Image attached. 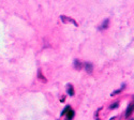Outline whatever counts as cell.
I'll use <instances>...</instances> for the list:
<instances>
[{
	"instance_id": "obj_3",
	"label": "cell",
	"mask_w": 134,
	"mask_h": 120,
	"mask_svg": "<svg viewBox=\"0 0 134 120\" xmlns=\"http://www.w3.org/2000/svg\"><path fill=\"white\" fill-rule=\"evenodd\" d=\"M74 67H75L76 70H81L82 67H83V64H82V62H81L79 59H75V61H74Z\"/></svg>"
},
{
	"instance_id": "obj_10",
	"label": "cell",
	"mask_w": 134,
	"mask_h": 120,
	"mask_svg": "<svg viewBox=\"0 0 134 120\" xmlns=\"http://www.w3.org/2000/svg\"><path fill=\"white\" fill-rule=\"evenodd\" d=\"M118 105H119V103H118V102H115L114 104L110 105V108H111V110H114V108H117V107H118Z\"/></svg>"
},
{
	"instance_id": "obj_12",
	"label": "cell",
	"mask_w": 134,
	"mask_h": 120,
	"mask_svg": "<svg viewBox=\"0 0 134 120\" xmlns=\"http://www.w3.org/2000/svg\"><path fill=\"white\" fill-rule=\"evenodd\" d=\"M117 119H118V117H114V118H111L110 120H117Z\"/></svg>"
},
{
	"instance_id": "obj_4",
	"label": "cell",
	"mask_w": 134,
	"mask_h": 120,
	"mask_svg": "<svg viewBox=\"0 0 134 120\" xmlns=\"http://www.w3.org/2000/svg\"><path fill=\"white\" fill-rule=\"evenodd\" d=\"M132 113H133V104L131 103V104H130V106L128 107V110H127V113H126V117H127V118H129V117L132 115Z\"/></svg>"
},
{
	"instance_id": "obj_9",
	"label": "cell",
	"mask_w": 134,
	"mask_h": 120,
	"mask_svg": "<svg viewBox=\"0 0 134 120\" xmlns=\"http://www.w3.org/2000/svg\"><path fill=\"white\" fill-rule=\"evenodd\" d=\"M124 88H125V87H122V88H121V89H119V90H117V91H114V92H111V94H110V95H111V96H113V95H116V94L120 93V92L122 91V89H124Z\"/></svg>"
},
{
	"instance_id": "obj_5",
	"label": "cell",
	"mask_w": 134,
	"mask_h": 120,
	"mask_svg": "<svg viewBox=\"0 0 134 120\" xmlns=\"http://www.w3.org/2000/svg\"><path fill=\"white\" fill-rule=\"evenodd\" d=\"M85 68H86V71L88 73H92V64L91 63H86L85 64Z\"/></svg>"
},
{
	"instance_id": "obj_11",
	"label": "cell",
	"mask_w": 134,
	"mask_h": 120,
	"mask_svg": "<svg viewBox=\"0 0 134 120\" xmlns=\"http://www.w3.org/2000/svg\"><path fill=\"white\" fill-rule=\"evenodd\" d=\"M39 78H40V79H41L42 82H45V81H46L45 78H44V76H43V75L41 74V71H39Z\"/></svg>"
},
{
	"instance_id": "obj_13",
	"label": "cell",
	"mask_w": 134,
	"mask_h": 120,
	"mask_svg": "<svg viewBox=\"0 0 134 120\" xmlns=\"http://www.w3.org/2000/svg\"><path fill=\"white\" fill-rule=\"evenodd\" d=\"M96 120H100V119H99V118H97V119H96Z\"/></svg>"
},
{
	"instance_id": "obj_2",
	"label": "cell",
	"mask_w": 134,
	"mask_h": 120,
	"mask_svg": "<svg viewBox=\"0 0 134 120\" xmlns=\"http://www.w3.org/2000/svg\"><path fill=\"white\" fill-rule=\"evenodd\" d=\"M73 117H74V112H73L72 108L70 107V110L66 112V120H72Z\"/></svg>"
},
{
	"instance_id": "obj_1",
	"label": "cell",
	"mask_w": 134,
	"mask_h": 120,
	"mask_svg": "<svg viewBox=\"0 0 134 120\" xmlns=\"http://www.w3.org/2000/svg\"><path fill=\"white\" fill-rule=\"evenodd\" d=\"M60 18H61V20L63 21V23H73L74 26H79L76 21H75L74 19H72V18H69V17H66V16H64V15H61Z\"/></svg>"
},
{
	"instance_id": "obj_7",
	"label": "cell",
	"mask_w": 134,
	"mask_h": 120,
	"mask_svg": "<svg viewBox=\"0 0 134 120\" xmlns=\"http://www.w3.org/2000/svg\"><path fill=\"white\" fill-rule=\"evenodd\" d=\"M108 23H109V20H108V19H105L103 23H102V25H101V27H100V29H106V28L108 27Z\"/></svg>"
},
{
	"instance_id": "obj_14",
	"label": "cell",
	"mask_w": 134,
	"mask_h": 120,
	"mask_svg": "<svg viewBox=\"0 0 134 120\" xmlns=\"http://www.w3.org/2000/svg\"><path fill=\"white\" fill-rule=\"evenodd\" d=\"M130 120H133V119H130Z\"/></svg>"
},
{
	"instance_id": "obj_8",
	"label": "cell",
	"mask_w": 134,
	"mask_h": 120,
	"mask_svg": "<svg viewBox=\"0 0 134 120\" xmlns=\"http://www.w3.org/2000/svg\"><path fill=\"white\" fill-rule=\"evenodd\" d=\"M70 110V106H65V108H64V110L62 111V113H61V116H64L65 114H66V112H68Z\"/></svg>"
},
{
	"instance_id": "obj_6",
	"label": "cell",
	"mask_w": 134,
	"mask_h": 120,
	"mask_svg": "<svg viewBox=\"0 0 134 120\" xmlns=\"http://www.w3.org/2000/svg\"><path fill=\"white\" fill-rule=\"evenodd\" d=\"M68 93H69L71 96L74 95V89H73V86H72V85H68Z\"/></svg>"
}]
</instances>
